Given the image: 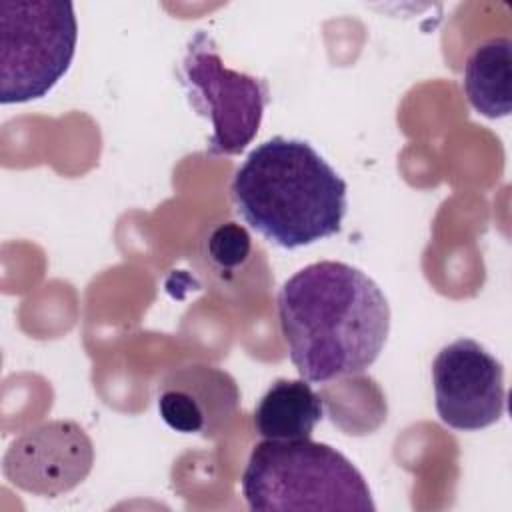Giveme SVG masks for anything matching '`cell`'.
Returning <instances> with one entry per match:
<instances>
[{
    "instance_id": "obj_1",
    "label": "cell",
    "mask_w": 512,
    "mask_h": 512,
    "mask_svg": "<svg viewBox=\"0 0 512 512\" xmlns=\"http://www.w3.org/2000/svg\"><path fill=\"white\" fill-rule=\"evenodd\" d=\"M290 362L306 382H328L370 368L390 332L380 286L356 266L320 260L292 274L276 298Z\"/></svg>"
},
{
    "instance_id": "obj_2",
    "label": "cell",
    "mask_w": 512,
    "mask_h": 512,
    "mask_svg": "<svg viewBox=\"0 0 512 512\" xmlns=\"http://www.w3.org/2000/svg\"><path fill=\"white\" fill-rule=\"evenodd\" d=\"M230 194L236 212L280 248H300L342 230L348 186L306 140L274 136L236 170Z\"/></svg>"
},
{
    "instance_id": "obj_3",
    "label": "cell",
    "mask_w": 512,
    "mask_h": 512,
    "mask_svg": "<svg viewBox=\"0 0 512 512\" xmlns=\"http://www.w3.org/2000/svg\"><path fill=\"white\" fill-rule=\"evenodd\" d=\"M242 496L252 512L376 510L362 472L330 444L310 438L254 444Z\"/></svg>"
},
{
    "instance_id": "obj_4",
    "label": "cell",
    "mask_w": 512,
    "mask_h": 512,
    "mask_svg": "<svg viewBox=\"0 0 512 512\" xmlns=\"http://www.w3.org/2000/svg\"><path fill=\"white\" fill-rule=\"evenodd\" d=\"M78 42L72 2H0V102L46 96L68 72Z\"/></svg>"
},
{
    "instance_id": "obj_5",
    "label": "cell",
    "mask_w": 512,
    "mask_h": 512,
    "mask_svg": "<svg viewBox=\"0 0 512 512\" xmlns=\"http://www.w3.org/2000/svg\"><path fill=\"white\" fill-rule=\"evenodd\" d=\"M182 82L192 106L210 118V156L240 154L258 134L268 102V84L224 66L212 36L198 30L182 58Z\"/></svg>"
},
{
    "instance_id": "obj_6",
    "label": "cell",
    "mask_w": 512,
    "mask_h": 512,
    "mask_svg": "<svg viewBox=\"0 0 512 512\" xmlns=\"http://www.w3.org/2000/svg\"><path fill=\"white\" fill-rule=\"evenodd\" d=\"M432 384L436 412L454 430L488 428L506 412L502 362L472 338H458L436 354Z\"/></svg>"
},
{
    "instance_id": "obj_7",
    "label": "cell",
    "mask_w": 512,
    "mask_h": 512,
    "mask_svg": "<svg viewBox=\"0 0 512 512\" xmlns=\"http://www.w3.org/2000/svg\"><path fill=\"white\" fill-rule=\"evenodd\" d=\"M94 466V444L74 420H48L6 448L4 478L30 494L56 498L82 484Z\"/></svg>"
},
{
    "instance_id": "obj_8",
    "label": "cell",
    "mask_w": 512,
    "mask_h": 512,
    "mask_svg": "<svg viewBox=\"0 0 512 512\" xmlns=\"http://www.w3.org/2000/svg\"><path fill=\"white\" fill-rule=\"evenodd\" d=\"M240 404L236 380L210 364H184L158 382L160 418L180 434L216 438Z\"/></svg>"
},
{
    "instance_id": "obj_9",
    "label": "cell",
    "mask_w": 512,
    "mask_h": 512,
    "mask_svg": "<svg viewBox=\"0 0 512 512\" xmlns=\"http://www.w3.org/2000/svg\"><path fill=\"white\" fill-rule=\"evenodd\" d=\"M324 416V402L304 378H278L258 400L252 420L266 440H306Z\"/></svg>"
},
{
    "instance_id": "obj_10",
    "label": "cell",
    "mask_w": 512,
    "mask_h": 512,
    "mask_svg": "<svg viewBox=\"0 0 512 512\" xmlns=\"http://www.w3.org/2000/svg\"><path fill=\"white\" fill-rule=\"evenodd\" d=\"M512 42L492 36L480 42L464 66V92L470 106L486 118H504L512 110Z\"/></svg>"
},
{
    "instance_id": "obj_11",
    "label": "cell",
    "mask_w": 512,
    "mask_h": 512,
    "mask_svg": "<svg viewBox=\"0 0 512 512\" xmlns=\"http://www.w3.org/2000/svg\"><path fill=\"white\" fill-rule=\"evenodd\" d=\"M248 254L250 236L236 222L220 224L208 236V256L222 270H232L240 266L248 258Z\"/></svg>"
}]
</instances>
